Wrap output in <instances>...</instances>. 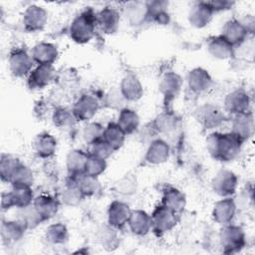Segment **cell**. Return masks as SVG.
<instances>
[{
	"instance_id": "6da1fadb",
	"label": "cell",
	"mask_w": 255,
	"mask_h": 255,
	"mask_svg": "<svg viewBox=\"0 0 255 255\" xmlns=\"http://www.w3.org/2000/svg\"><path fill=\"white\" fill-rule=\"evenodd\" d=\"M243 141L231 131H213L206 137V148L210 156L221 162L235 159L242 148Z\"/></svg>"
},
{
	"instance_id": "7a4b0ae2",
	"label": "cell",
	"mask_w": 255,
	"mask_h": 255,
	"mask_svg": "<svg viewBox=\"0 0 255 255\" xmlns=\"http://www.w3.org/2000/svg\"><path fill=\"white\" fill-rule=\"evenodd\" d=\"M96 29V13L92 9H86L72 20L69 35L75 43L86 44L94 38Z\"/></svg>"
},
{
	"instance_id": "3957f363",
	"label": "cell",
	"mask_w": 255,
	"mask_h": 255,
	"mask_svg": "<svg viewBox=\"0 0 255 255\" xmlns=\"http://www.w3.org/2000/svg\"><path fill=\"white\" fill-rule=\"evenodd\" d=\"M219 241L224 253L233 254L245 247L246 235L241 226L228 223L222 225L219 232Z\"/></svg>"
},
{
	"instance_id": "277c9868",
	"label": "cell",
	"mask_w": 255,
	"mask_h": 255,
	"mask_svg": "<svg viewBox=\"0 0 255 255\" xmlns=\"http://www.w3.org/2000/svg\"><path fill=\"white\" fill-rule=\"evenodd\" d=\"M196 122L205 129H212L220 127L226 120L224 112L213 104H203L194 111Z\"/></svg>"
},
{
	"instance_id": "5b68a950",
	"label": "cell",
	"mask_w": 255,
	"mask_h": 255,
	"mask_svg": "<svg viewBox=\"0 0 255 255\" xmlns=\"http://www.w3.org/2000/svg\"><path fill=\"white\" fill-rule=\"evenodd\" d=\"M100 108V99L95 94L85 93L76 100L73 105L72 112L77 121L89 122L99 112Z\"/></svg>"
},
{
	"instance_id": "8992f818",
	"label": "cell",
	"mask_w": 255,
	"mask_h": 255,
	"mask_svg": "<svg viewBox=\"0 0 255 255\" xmlns=\"http://www.w3.org/2000/svg\"><path fill=\"white\" fill-rule=\"evenodd\" d=\"M238 177L230 169H220L211 180L212 190L221 197H231L237 189Z\"/></svg>"
},
{
	"instance_id": "52a82bcc",
	"label": "cell",
	"mask_w": 255,
	"mask_h": 255,
	"mask_svg": "<svg viewBox=\"0 0 255 255\" xmlns=\"http://www.w3.org/2000/svg\"><path fill=\"white\" fill-rule=\"evenodd\" d=\"M177 215L178 214L160 203L154 208L150 215L151 229L158 234L172 230L177 224Z\"/></svg>"
},
{
	"instance_id": "ba28073f",
	"label": "cell",
	"mask_w": 255,
	"mask_h": 255,
	"mask_svg": "<svg viewBox=\"0 0 255 255\" xmlns=\"http://www.w3.org/2000/svg\"><path fill=\"white\" fill-rule=\"evenodd\" d=\"M251 99L248 92L243 88H237L229 92L223 101L224 111L231 116L249 111Z\"/></svg>"
},
{
	"instance_id": "9c48e42d",
	"label": "cell",
	"mask_w": 255,
	"mask_h": 255,
	"mask_svg": "<svg viewBox=\"0 0 255 255\" xmlns=\"http://www.w3.org/2000/svg\"><path fill=\"white\" fill-rule=\"evenodd\" d=\"M48 22V12L47 10L36 4L29 5L24 13L22 18V23L24 29L27 32L35 33L42 31Z\"/></svg>"
},
{
	"instance_id": "30bf717a",
	"label": "cell",
	"mask_w": 255,
	"mask_h": 255,
	"mask_svg": "<svg viewBox=\"0 0 255 255\" xmlns=\"http://www.w3.org/2000/svg\"><path fill=\"white\" fill-rule=\"evenodd\" d=\"M8 66L10 72L17 78L29 75L33 70L34 61L31 54L24 49H14L8 58Z\"/></svg>"
},
{
	"instance_id": "8fae6325",
	"label": "cell",
	"mask_w": 255,
	"mask_h": 255,
	"mask_svg": "<svg viewBox=\"0 0 255 255\" xmlns=\"http://www.w3.org/2000/svg\"><path fill=\"white\" fill-rule=\"evenodd\" d=\"M120 21L121 13L113 6H106L96 13L97 27L104 34H115L120 27Z\"/></svg>"
},
{
	"instance_id": "7c38bea8",
	"label": "cell",
	"mask_w": 255,
	"mask_h": 255,
	"mask_svg": "<svg viewBox=\"0 0 255 255\" xmlns=\"http://www.w3.org/2000/svg\"><path fill=\"white\" fill-rule=\"evenodd\" d=\"M234 48L241 46L249 35L243 23L238 19H229L224 23L220 34Z\"/></svg>"
},
{
	"instance_id": "4fadbf2b",
	"label": "cell",
	"mask_w": 255,
	"mask_h": 255,
	"mask_svg": "<svg viewBox=\"0 0 255 255\" xmlns=\"http://www.w3.org/2000/svg\"><path fill=\"white\" fill-rule=\"evenodd\" d=\"M54 77L55 70L53 65H37L28 75L27 86L31 90H41L46 88Z\"/></svg>"
},
{
	"instance_id": "5bb4252c",
	"label": "cell",
	"mask_w": 255,
	"mask_h": 255,
	"mask_svg": "<svg viewBox=\"0 0 255 255\" xmlns=\"http://www.w3.org/2000/svg\"><path fill=\"white\" fill-rule=\"evenodd\" d=\"M131 209L129 205L122 200H114L108 207V224L111 226L122 229L128 225Z\"/></svg>"
},
{
	"instance_id": "9a60e30c",
	"label": "cell",
	"mask_w": 255,
	"mask_h": 255,
	"mask_svg": "<svg viewBox=\"0 0 255 255\" xmlns=\"http://www.w3.org/2000/svg\"><path fill=\"white\" fill-rule=\"evenodd\" d=\"M237 204L232 197H222L216 201L212 208V217L215 222L221 225L231 223L236 215Z\"/></svg>"
},
{
	"instance_id": "2e32d148",
	"label": "cell",
	"mask_w": 255,
	"mask_h": 255,
	"mask_svg": "<svg viewBox=\"0 0 255 255\" xmlns=\"http://www.w3.org/2000/svg\"><path fill=\"white\" fill-rule=\"evenodd\" d=\"M243 142L248 140L254 132V119L250 111L233 116L231 130Z\"/></svg>"
},
{
	"instance_id": "e0dca14e",
	"label": "cell",
	"mask_w": 255,
	"mask_h": 255,
	"mask_svg": "<svg viewBox=\"0 0 255 255\" xmlns=\"http://www.w3.org/2000/svg\"><path fill=\"white\" fill-rule=\"evenodd\" d=\"M186 83L189 90L193 93L202 94L211 88L213 81L207 70L201 67H196L187 73Z\"/></svg>"
},
{
	"instance_id": "ac0fdd59",
	"label": "cell",
	"mask_w": 255,
	"mask_h": 255,
	"mask_svg": "<svg viewBox=\"0 0 255 255\" xmlns=\"http://www.w3.org/2000/svg\"><path fill=\"white\" fill-rule=\"evenodd\" d=\"M213 14L214 12L207 1L196 2L191 6L188 12V22L192 27L202 29L210 23Z\"/></svg>"
},
{
	"instance_id": "d6986e66",
	"label": "cell",
	"mask_w": 255,
	"mask_h": 255,
	"mask_svg": "<svg viewBox=\"0 0 255 255\" xmlns=\"http://www.w3.org/2000/svg\"><path fill=\"white\" fill-rule=\"evenodd\" d=\"M170 147L162 138H154L148 143L144 159L147 163L156 165L161 164L169 158Z\"/></svg>"
},
{
	"instance_id": "ffe728a7",
	"label": "cell",
	"mask_w": 255,
	"mask_h": 255,
	"mask_svg": "<svg viewBox=\"0 0 255 255\" xmlns=\"http://www.w3.org/2000/svg\"><path fill=\"white\" fill-rule=\"evenodd\" d=\"M31 56L37 65H53L59 57V50L53 43L40 42L32 48Z\"/></svg>"
},
{
	"instance_id": "44dd1931",
	"label": "cell",
	"mask_w": 255,
	"mask_h": 255,
	"mask_svg": "<svg viewBox=\"0 0 255 255\" xmlns=\"http://www.w3.org/2000/svg\"><path fill=\"white\" fill-rule=\"evenodd\" d=\"M119 88L128 102H136L143 96V86L137 76L131 72L125 75Z\"/></svg>"
},
{
	"instance_id": "7402d4cb",
	"label": "cell",
	"mask_w": 255,
	"mask_h": 255,
	"mask_svg": "<svg viewBox=\"0 0 255 255\" xmlns=\"http://www.w3.org/2000/svg\"><path fill=\"white\" fill-rule=\"evenodd\" d=\"M182 87V78L175 72H166L160 79L158 90L166 101L174 100Z\"/></svg>"
},
{
	"instance_id": "603a6c76",
	"label": "cell",
	"mask_w": 255,
	"mask_h": 255,
	"mask_svg": "<svg viewBox=\"0 0 255 255\" xmlns=\"http://www.w3.org/2000/svg\"><path fill=\"white\" fill-rule=\"evenodd\" d=\"M123 16L132 27H139L148 21L145 2H128L123 9Z\"/></svg>"
},
{
	"instance_id": "cb8c5ba5",
	"label": "cell",
	"mask_w": 255,
	"mask_h": 255,
	"mask_svg": "<svg viewBox=\"0 0 255 255\" xmlns=\"http://www.w3.org/2000/svg\"><path fill=\"white\" fill-rule=\"evenodd\" d=\"M57 139L49 132H41L36 135L33 141V146L36 154L41 158H51L57 150Z\"/></svg>"
},
{
	"instance_id": "d4e9b609",
	"label": "cell",
	"mask_w": 255,
	"mask_h": 255,
	"mask_svg": "<svg viewBox=\"0 0 255 255\" xmlns=\"http://www.w3.org/2000/svg\"><path fill=\"white\" fill-rule=\"evenodd\" d=\"M128 225L132 234L144 236L151 230L150 215L142 209H131Z\"/></svg>"
},
{
	"instance_id": "484cf974",
	"label": "cell",
	"mask_w": 255,
	"mask_h": 255,
	"mask_svg": "<svg viewBox=\"0 0 255 255\" xmlns=\"http://www.w3.org/2000/svg\"><path fill=\"white\" fill-rule=\"evenodd\" d=\"M207 51L215 59L227 60L234 56L235 48L221 35H218L209 39L207 43Z\"/></svg>"
},
{
	"instance_id": "4316f807",
	"label": "cell",
	"mask_w": 255,
	"mask_h": 255,
	"mask_svg": "<svg viewBox=\"0 0 255 255\" xmlns=\"http://www.w3.org/2000/svg\"><path fill=\"white\" fill-rule=\"evenodd\" d=\"M27 229L17 219L4 220L1 224V238L4 244L11 245L21 240Z\"/></svg>"
},
{
	"instance_id": "83f0119b",
	"label": "cell",
	"mask_w": 255,
	"mask_h": 255,
	"mask_svg": "<svg viewBox=\"0 0 255 255\" xmlns=\"http://www.w3.org/2000/svg\"><path fill=\"white\" fill-rule=\"evenodd\" d=\"M85 195L80 190L77 185L75 176L69 175L67 181L65 183L64 189L61 192V201L66 206L76 207L81 204V202L85 199Z\"/></svg>"
},
{
	"instance_id": "f1b7e54d",
	"label": "cell",
	"mask_w": 255,
	"mask_h": 255,
	"mask_svg": "<svg viewBox=\"0 0 255 255\" xmlns=\"http://www.w3.org/2000/svg\"><path fill=\"white\" fill-rule=\"evenodd\" d=\"M33 204L45 221L53 218L58 213L60 207L59 200L50 194L36 196L33 200Z\"/></svg>"
},
{
	"instance_id": "f546056e",
	"label": "cell",
	"mask_w": 255,
	"mask_h": 255,
	"mask_svg": "<svg viewBox=\"0 0 255 255\" xmlns=\"http://www.w3.org/2000/svg\"><path fill=\"white\" fill-rule=\"evenodd\" d=\"M89 153L75 148L68 152L66 156V167L68 174L71 176H76L85 172V166L88 159Z\"/></svg>"
},
{
	"instance_id": "4dcf8cb0",
	"label": "cell",
	"mask_w": 255,
	"mask_h": 255,
	"mask_svg": "<svg viewBox=\"0 0 255 255\" xmlns=\"http://www.w3.org/2000/svg\"><path fill=\"white\" fill-rule=\"evenodd\" d=\"M161 204L179 214L186 206V197L182 191L175 187H167L162 194Z\"/></svg>"
},
{
	"instance_id": "1f68e13d",
	"label": "cell",
	"mask_w": 255,
	"mask_h": 255,
	"mask_svg": "<svg viewBox=\"0 0 255 255\" xmlns=\"http://www.w3.org/2000/svg\"><path fill=\"white\" fill-rule=\"evenodd\" d=\"M16 219L20 221L27 230L34 229L45 221L33 203L17 208Z\"/></svg>"
},
{
	"instance_id": "d6a6232c",
	"label": "cell",
	"mask_w": 255,
	"mask_h": 255,
	"mask_svg": "<svg viewBox=\"0 0 255 255\" xmlns=\"http://www.w3.org/2000/svg\"><path fill=\"white\" fill-rule=\"evenodd\" d=\"M147 8L148 21L155 22L159 25H167L170 21V16L167 11L168 3L166 1H148L145 2Z\"/></svg>"
},
{
	"instance_id": "836d02e7",
	"label": "cell",
	"mask_w": 255,
	"mask_h": 255,
	"mask_svg": "<svg viewBox=\"0 0 255 255\" xmlns=\"http://www.w3.org/2000/svg\"><path fill=\"white\" fill-rule=\"evenodd\" d=\"M116 123L125 131V133L128 135V134L134 133L138 129L140 120H139V116L134 110L129 108H124L123 110L120 111L119 117Z\"/></svg>"
},
{
	"instance_id": "e575fe53",
	"label": "cell",
	"mask_w": 255,
	"mask_h": 255,
	"mask_svg": "<svg viewBox=\"0 0 255 255\" xmlns=\"http://www.w3.org/2000/svg\"><path fill=\"white\" fill-rule=\"evenodd\" d=\"M126 136L127 134L117 123H110L105 127L103 139L106 140L115 151L124 145Z\"/></svg>"
},
{
	"instance_id": "d590c367",
	"label": "cell",
	"mask_w": 255,
	"mask_h": 255,
	"mask_svg": "<svg viewBox=\"0 0 255 255\" xmlns=\"http://www.w3.org/2000/svg\"><path fill=\"white\" fill-rule=\"evenodd\" d=\"M117 228L110 224L102 225L98 230V240L104 249L113 251L120 245V237L117 232Z\"/></svg>"
},
{
	"instance_id": "8d00e7d4",
	"label": "cell",
	"mask_w": 255,
	"mask_h": 255,
	"mask_svg": "<svg viewBox=\"0 0 255 255\" xmlns=\"http://www.w3.org/2000/svg\"><path fill=\"white\" fill-rule=\"evenodd\" d=\"M77 185L79 186L85 197H91L98 194L101 190V183L98 177L89 175L87 173H81L75 176Z\"/></svg>"
},
{
	"instance_id": "74e56055",
	"label": "cell",
	"mask_w": 255,
	"mask_h": 255,
	"mask_svg": "<svg viewBox=\"0 0 255 255\" xmlns=\"http://www.w3.org/2000/svg\"><path fill=\"white\" fill-rule=\"evenodd\" d=\"M45 238L54 245L65 244L69 240V230L64 223H52L45 230Z\"/></svg>"
},
{
	"instance_id": "f35d334b",
	"label": "cell",
	"mask_w": 255,
	"mask_h": 255,
	"mask_svg": "<svg viewBox=\"0 0 255 255\" xmlns=\"http://www.w3.org/2000/svg\"><path fill=\"white\" fill-rule=\"evenodd\" d=\"M10 193L13 198L14 207L16 208H20L33 203L35 198L31 186L12 185Z\"/></svg>"
},
{
	"instance_id": "ab89813d",
	"label": "cell",
	"mask_w": 255,
	"mask_h": 255,
	"mask_svg": "<svg viewBox=\"0 0 255 255\" xmlns=\"http://www.w3.org/2000/svg\"><path fill=\"white\" fill-rule=\"evenodd\" d=\"M52 122L58 128L68 129L75 125L77 120L72 110L66 108H57L52 114Z\"/></svg>"
},
{
	"instance_id": "60d3db41",
	"label": "cell",
	"mask_w": 255,
	"mask_h": 255,
	"mask_svg": "<svg viewBox=\"0 0 255 255\" xmlns=\"http://www.w3.org/2000/svg\"><path fill=\"white\" fill-rule=\"evenodd\" d=\"M22 162L11 154L3 153L0 159V177L2 181L10 182L11 177Z\"/></svg>"
},
{
	"instance_id": "b9f144b4",
	"label": "cell",
	"mask_w": 255,
	"mask_h": 255,
	"mask_svg": "<svg viewBox=\"0 0 255 255\" xmlns=\"http://www.w3.org/2000/svg\"><path fill=\"white\" fill-rule=\"evenodd\" d=\"M154 128L159 133H169L176 128L177 120L173 114L162 113L152 123Z\"/></svg>"
},
{
	"instance_id": "7bdbcfd3",
	"label": "cell",
	"mask_w": 255,
	"mask_h": 255,
	"mask_svg": "<svg viewBox=\"0 0 255 255\" xmlns=\"http://www.w3.org/2000/svg\"><path fill=\"white\" fill-rule=\"evenodd\" d=\"M9 183H11V185H21V186L32 187L34 183V172L29 166L21 163L19 167L16 169L13 176L11 177Z\"/></svg>"
},
{
	"instance_id": "ee69618b",
	"label": "cell",
	"mask_w": 255,
	"mask_h": 255,
	"mask_svg": "<svg viewBox=\"0 0 255 255\" xmlns=\"http://www.w3.org/2000/svg\"><path fill=\"white\" fill-rule=\"evenodd\" d=\"M128 103V101L125 99V97L123 96L120 88H113L111 90H109L104 98H103V104L112 110H123L126 107V104Z\"/></svg>"
},
{
	"instance_id": "f6af8a7d",
	"label": "cell",
	"mask_w": 255,
	"mask_h": 255,
	"mask_svg": "<svg viewBox=\"0 0 255 255\" xmlns=\"http://www.w3.org/2000/svg\"><path fill=\"white\" fill-rule=\"evenodd\" d=\"M105 127L98 122H88L83 128V138L89 145L101 138H103Z\"/></svg>"
},
{
	"instance_id": "bcb514c9",
	"label": "cell",
	"mask_w": 255,
	"mask_h": 255,
	"mask_svg": "<svg viewBox=\"0 0 255 255\" xmlns=\"http://www.w3.org/2000/svg\"><path fill=\"white\" fill-rule=\"evenodd\" d=\"M107 166H108L107 159L89 154L86 162V166H85V173L92 176L99 177L102 173L105 172V170L107 169Z\"/></svg>"
},
{
	"instance_id": "7dc6e473",
	"label": "cell",
	"mask_w": 255,
	"mask_h": 255,
	"mask_svg": "<svg viewBox=\"0 0 255 255\" xmlns=\"http://www.w3.org/2000/svg\"><path fill=\"white\" fill-rule=\"evenodd\" d=\"M136 186H137L136 179L132 175L127 174L116 182L115 190L117 191V193L121 195L129 196L135 192Z\"/></svg>"
},
{
	"instance_id": "c3c4849f",
	"label": "cell",
	"mask_w": 255,
	"mask_h": 255,
	"mask_svg": "<svg viewBox=\"0 0 255 255\" xmlns=\"http://www.w3.org/2000/svg\"><path fill=\"white\" fill-rule=\"evenodd\" d=\"M114 149L109 145V143L103 138L88 145V153L96 155L98 157L107 159L114 153Z\"/></svg>"
},
{
	"instance_id": "681fc988",
	"label": "cell",
	"mask_w": 255,
	"mask_h": 255,
	"mask_svg": "<svg viewBox=\"0 0 255 255\" xmlns=\"http://www.w3.org/2000/svg\"><path fill=\"white\" fill-rule=\"evenodd\" d=\"M207 3L209 4V6L211 7V9L213 10L214 13L216 12H220V11H225V10H229L232 5L233 2L230 1H223V0H215V1H207Z\"/></svg>"
},
{
	"instance_id": "f907efd6",
	"label": "cell",
	"mask_w": 255,
	"mask_h": 255,
	"mask_svg": "<svg viewBox=\"0 0 255 255\" xmlns=\"http://www.w3.org/2000/svg\"><path fill=\"white\" fill-rule=\"evenodd\" d=\"M1 207L2 210H9L14 207V202L10 191L3 192L1 195Z\"/></svg>"
}]
</instances>
